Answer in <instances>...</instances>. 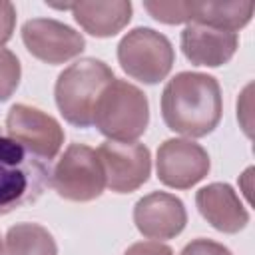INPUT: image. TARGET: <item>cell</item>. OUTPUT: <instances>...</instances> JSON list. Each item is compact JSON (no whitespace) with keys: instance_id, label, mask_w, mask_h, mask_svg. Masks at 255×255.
I'll use <instances>...</instances> for the list:
<instances>
[{"instance_id":"obj_1","label":"cell","mask_w":255,"mask_h":255,"mask_svg":"<svg viewBox=\"0 0 255 255\" xmlns=\"http://www.w3.org/2000/svg\"><path fill=\"white\" fill-rule=\"evenodd\" d=\"M223 114L219 82L201 72H179L163 88L161 118L165 126L187 137L211 133Z\"/></svg>"},{"instance_id":"obj_2","label":"cell","mask_w":255,"mask_h":255,"mask_svg":"<svg viewBox=\"0 0 255 255\" xmlns=\"http://www.w3.org/2000/svg\"><path fill=\"white\" fill-rule=\"evenodd\" d=\"M50 177V161L22 147L0 128V215L36 203Z\"/></svg>"},{"instance_id":"obj_3","label":"cell","mask_w":255,"mask_h":255,"mask_svg":"<svg viewBox=\"0 0 255 255\" xmlns=\"http://www.w3.org/2000/svg\"><path fill=\"white\" fill-rule=\"evenodd\" d=\"M149 124L147 96L133 84L114 78L94 106L92 126L112 141H135Z\"/></svg>"},{"instance_id":"obj_4","label":"cell","mask_w":255,"mask_h":255,"mask_svg":"<svg viewBox=\"0 0 255 255\" xmlns=\"http://www.w3.org/2000/svg\"><path fill=\"white\" fill-rule=\"evenodd\" d=\"M112 68L98 58H82L60 72L54 98L64 120L76 128H90L94 106L102 90L114 80Z\"/></svg>"},{"instance_id":"obj_5","label":"cell","mask_w":255,"mask_h":255,"mask_svg":"<svg viewBox=\"0 0 255 255\" xmlns=\"http://www.w3.org/2000/svg\"><path fill=\"white\" fill-rule=\"evenodd\" d=\"M173 60L175 52L169 38L153 28H133L118 44V62L122 70L141 84L165 80L173 68Z\"/></svg>"},{"instance_id":"obj_6","label":"cell","mask_w":255,"mask_h":255,"mask_svg":"<svg viewBox=\"0 0 255 255\" xmlns=\"http://www.w3.org/2000/svg\"><path fill=\"white\" fill-rule=\"evenodd\" d=\"M50 185L68 201L86 203L98 199L104 193L106 175L96 149L86 143H70L52 169Z\"/></svg>"},{"instance_id":"obj_7","label":"cell","mask_w":255,"mask_h":255,"mask_svg":"<svg viewBox=\"0 0 255 255\" xmlns=\"http://www.w3.org/2000/svg\"><path fill=\"white\" fill-rule=\"evenodd\" d=\"M4 131L44 161L54 159L64 143V129L60 122L26 104H14L8 110Z\"/></svg>"},{"instance_id":"obj_8","label":"cell","mask_w":255,"mask_h":255,"mask_svg":"<svg viewBox=\"0 0 255 255\" xmlns=\"http://www.w3.org/2000/svg\"><path fill=\"white\" fill-rule=\"evenodd\" d=\"M96 153L104 167L106 187L114 193H131L149 179L151 153L143 143L108 139Z\"/></svg>"},{"instance_id":"obj_9","label":"cell","mask_w":255,"mask_h":255,"mask_svg":"<svg viewBox=\"0 0 255 255\" xmlns=\"http://www.w3.org/2000/svg\"><path fill=\"white\" fill-rule=\"evenodd\" d=\"M211 169V159L203 145L171 137L165 139L157 147L155 157V171L157 179L173 189H189L195 183H199Z\"/></svg>"},{"instance_id":"obj_10","label":"cell","mask_w":255,"mask_h":255,"mask_svg":"<svg viewBox=\"0 0 255 255\" xmlns=\"http://www.w3.org/2000/svg\"><path fill=\"white\" fill-rule=\"evenodd\" d=\"M22 42L26 50L40 62L58 66L86 48V40L72 26L54 18H32L22 26Z\"/></svg>"},{"instance_id":"obj_11","label":"cell","mask_w":255,"mask_h":255,"mask_svg":"<svg viewBox=\"0 0 255 255\" xmlns=\"http://www.w3.org/2000/svg\"><path fill=\"white\" fill-rule=\"evenodd\" d=\"M133 223L147 239H173L185 229L187 211L173 193L151 191L133 205Z\"/></svg>"},{"instance_id":"obj_12","label":"cell","mask_w":255,"mask_h":255,"mask_svg":"<svg viewBox=\"0 0 255 255\" xmlns=\"http://www.w3.org/2000/svg\"><path fill=\"white\" fill-rule=\"evenodd\" d=\"M181 52L193 66H207L217 68L227 64L237 48H239V36L237 32L189 22L181 32Z\"/></svg>"},{"instance_id":"obj_13","label":"cell","mask_w":255,"mask_h":255,"mask_svg":"<svg viewBox=\"0 0 255 255\" xmlns=\"http://www.w3.org/2000/svg\"><path fill=\"white\" fill-rule=\"evenodd\" d=\"M195 205L201 217L221 233H239L249 223V211L229 183H209L195 193Z\"/></svg>"},{"instance_id":"obj_14","label":"cell","mask_w":255,"mask_h":255,"mask_svg":"<svg viewBox=\"0 0 255 255\" xmlns=\"http://www.w3.org/2000/svg\"><path fill=\"white\" fill-rule=\"evenodd\" d=\"M74 20L84 28V32L96 38H112L122 32L131 20L129 0L112 2H74L70 4Z\"/></svg>"},{"instance_id":"obj_15","label":"cell","mask_w":255,"mask_h":255,"mask_svg":"<svg viewBox=\"0 0 255 255\" xmlns=\"http://www.w3.org/2000/svg\"><path fill=\"white\" fill-rule=\"evenodd\" d=\"M255 12V2H215V0H191L189 2V22L237 32L245 28Z\"/></svg>"},{"instance_id":"obj_16","label":"cell","mask_w":255,"mask_h":255,"mask_svg":"<svg viewBox=\"0 0 255 255\" xmlns=\"http://www.w3.org/2000/svg\"><path fill=\"white\" fill-rule=\"evenodd\" d=\"M4 255H58L54 235L38 223H16L8 229Z\"/></svg>"},{"instance_id":"obj_17","label":"cell","mask_w":255,"mask_h":255,"mask_svg":"<svg viewBox=\"0 0 255 255\" xmlns=\"http://www.w3.org/2000/svg\"><path fill=\"white\" fill-rule=\"evenodd\" d=\"M22 76L20 60L8 48H0V102L10 100Z\"/></svg>"},{"instance_id":"obj_18","label":"cell","mask_w":255,"mask_h":255,"mask_svg":"<svg viewBox=\"0 0 255 255\" xmlns=\"http://www.w3.org/2000/svg\"><path fill=\"white\" fill-rule=\"evenodd\" d=\"M153 20L163 24H189V2H143Z\"/></svg>"},{"instance_id":"obj_19","label":"cell","mask_w":255,"mask_h":255,"mask_svg":"<svg viewBox=\"0 0 255 255\" xmlns=\"http://www.w3.org/2000/svg\"><path fill=\"white\" fill-rule=\"evenodd\" d=\"M179 255H233L223 243H217L213 239H205V237H199V239H193L189 241Z\"/></svg>"},{"instance_id":"obj_20","label":"cell","mask_w":255,"mask_h":255,"mask_svg":"<svg viewBox=\"0 0 255 255\" xmlns=\"http://www.w3.org/2000/svg\"><path fill=\"white\" fill-rule=\"evenodd\" d=\"M16 28V8L12 2L0 0V48L12 38Z\"/></svg>"},{"instance_id":"obj_21","label":"cell","mask_w":255,"mask_h":255,"mask_svg":"<svg viewBox=\"0 0 255 255\" xmlns=\"http://www.w3.org/2000/svg\"><path fill=\"white\" fill-rule=\"evenodd\" d=\"M124 255H173V249L161 241H137L129 245Z\"/></svg>"},{"instance_id":"obj_22","label":"cell","mask_w":255,"mask_h":255,"mask_svg":"<svg viewBox=\"0 0 255 255\" xmlns=\"http://www.w3.org/2000/svg\"><path fill=\"white\" fill-rule=\"evenodd\" d=\"M2 247H4V245H2V237H0V255H2Z\"/></svg>"}]
</instances>
